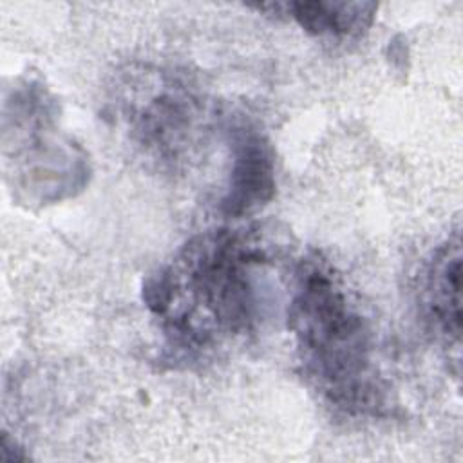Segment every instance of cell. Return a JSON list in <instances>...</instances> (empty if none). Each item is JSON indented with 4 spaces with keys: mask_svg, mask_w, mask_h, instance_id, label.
Here are the masks:
<instances>
[{
    "mask_svg": "<svg viewBox=\"0 0 463 463\" xmlns=\"http://www.w3.org/2000/svg\"><path fill=\"white\" fill-rule=\"evenodd\" d=\"M271 253L257 230L219 228L192 237L143 286L174 358L192 360L242 338L262 315L259 275Z\"/></svg>",
    "mask_w": 463,
    "mask_h": 463,
    "instance_id": "obj_1",
    "label": "cell"
},
{
    "mask_svg": "<svg viewBox=\"0 0 463 463\" xmlns=\"http://www.w3.org/2000/svg\"><path fill=\"white\" fill-rule=\"evenodd\" d=\"M288 327L304 374L336 411L376 414L387 387L374 360L373 331L336 269L320 255L302 259L293 273Z\"/></svg>",
    "mask_w": 463,
    "mask_h": 463,
    "instance_id": "obj_2",
    "label": "cell"
},
{
    "mask_svg": "<svg viewBox=\"0 0 463 463\" xmlns=\"http://www.w3.org/2000/svg\"><path fill=\"white\" fill-rule=\"evenodd\" d=\"M116 119L146 156L177 165L192 156L206 130V109L179 76L154 67H128L110 101Z\"/></svg>",
    "mask_w": 463,
    "mask_h": 463,
    "instance_id": "obj_3",
    "label": "cell"
},
{
    "mask_svg": "<svg viewBox=\"0 0 463 463\" xmlns=\"http://www.w3.org/2000/svg\"><path fill=\"white\" fill-rule=\"evenodd\" d=\"M54 105L45 89L25 83L5 98L4 152L11 163L13 186L27 201L49 203L80 188L85 179V159L78 157L71 143L54 136Z\"/></svg>",
    "mask_w": 463,
    "mask_h": 463,
    "instance_id": "obj_4",
    "label": "cell"
},
{
    "mask_svg": "<svg viewBox=\"0 0 463 463\" xmlns=\"http://www.w3.org/2000/svg\"><path fill=\"white\" fill-rule=\"evenodd\" d=\"M232 150L226 192L221 212L241 219L266 206L275 194V157L266 136L251 123H235L228 130Z\"/></svg>",
    "mask_w": 463,
    "mask_h": 463,
    "instance_id": "obj_5",
    "label": "cell"
},
{
    "mask_svg": "<svg viewBox=\"0 0 463 463\" xmlns=\"http://www.w3.org/2000/svg\"><path fill=\"white\" fill-rule=\"evenodd\" d=\"M461 239L456 232L434 253L425 279V306L434 327L450 344L461 340Z\"/></svg>",
    "mask_w": 463,
    "mask_h": 463,
    "instance_id": "obj_6",
    "label": "cell"
},
{
    "mask_svg": "<svg viewBox=\"0 0 463 463\" xmlns=\"http://www.w3.org/2000/svg\"><path fill=\"white\" fill-rule=\"evenodd\" d=\"M304 31L317 36H360L364 34L376 14L374 2H289L280 4Z\"/></svg>",
    "mask_w": 463,
    "mask_h": 463,
    "instance_id": "obj_7",
    "label": "cell"
}]
</instances>
